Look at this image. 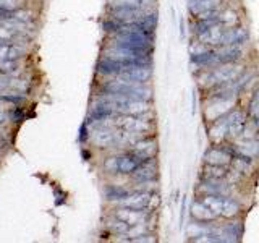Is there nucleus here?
I'll list each match as a JSON object with an SVG mask.
<instances>
[{
	"label": "nucleus",
	"instance_id": "obj_6",
	"mask_svg": "<svg viewBox=\"0 0 259 243\" xmlns=\"http://www.w3.org/2000/svg\"><path fill=\"white\" fill-rule=\"evenodd\" d=\"M93 140L97 146L105 148V146H112V144L120 143V133H115V132H112L110 128L101 125L93 132Z\"/></svg>",
	"mask_w": 259,
	"mask_h": 243
},
{
	"label": "nucleus",
	"instance_id": "obj_9",
	"mask_svg": "<svg viewBox=\"0 0 259 243\" xmlns=\"http://www.w3.org/2000/svg\"><path fill=\"white\" fill-rule=\"evenodd\" d=\"M221 0H190V10L193 15L204 16L215 12Z\"/></svg>",
	"mask_w": 259,
	"mask_h": 243
},
{
	"label": "nucleus",
	"instance_id": "obj_10",
	"mask_svg": "<svg viewBox=\"0 0 259 243\" xmlns=\"http://www.w3.org/2000/svg\"><path fill=\"white\" fill-rule=\"evenodd\" d=\"M133 174H135V180H138V182L146 183V182L154 180V178H156V162L152 160V157L144 160Z\"/></svg>",
	"mask_w": 259,
	"mask_h": 243
},
{
	"label": "nucleus",
	"instance_id": "obj_7",
	"mask_svg": "<svg viewBox=\"0 0 259 243\" xmlns=\"http://www.w3.org/2000/svg\"><path fill=\"white\" fill-rule=\"evenodd\" d=\"M248 39V32L241 28L224 29L221 37V46H240Z\"/></svg>",
	"mask_w": 259,
	"mask_h": 243
},
{
	"label": "nucleus",
	"instance_id": "obj_18",
	"mask_svg": "<svg viewBox=\"0 0 259 243\" xmlns=\"http://www.w3.org/2000/svg\"><path fill=\"white\" fill-rule=\"evenodd\" d=\"M193 216L198 217L199 222H207V221H210V219L215 217V214L202 201L194 202V205H193Z\"/></svg>",
	"mask_w": 259,
	"mask_h": 243
},
{
	"label": "nucleus",
	"instance_id": "obj_16",
	"mask_svg": "<svg viewBox=\"0 0 259 243\" xmlns=\"http://www.w3.org/2000/svg\"><path fill=\"white\" fill-rule=\"evenodd\" d=\"M138 156L143 159H151L156 152V143L148 140V141H136L135 143V151Z\"/></svg>",
	"mask_w": 259,
	"mask_h": 243
},
{
	"label": "nucleus",
	"instance_id": "obj_14",
	"mask_svg": "<svg viewBox=\"0 0 259 243\" xmlns=\"http://www.w3.org/2000/svg\"><path fill=\"white\" fill-rule=\"evenodd\" d=\"M204 159L210 166H224L230 160V151H224L221 148H212L206 152Z\"/></svg>",
	"mask_w": 259,
	"mask_h": 243
},
{
	"label": "nucleus",
	"instance_id": "obj_1",
	"mask_svg": "<svg viewBox=\"0 0 259 243\" xmlns=\"http://www.w3.org/2000/svg\"><path fill=\"white\" fill-rule=\"evenodd\" d=\"M105 91L110 94L128 97V99H138V101L151 99V89L140 86V83H128V81L123 79L110 81L109 85H105Z\"/></svg>",
	"mask_w": 259,
	"mask_h": 243
},
{
	"label": "nucleus",
	"instance_id": "obj_20",
	"mask_svg": "<svg viewBox=\"0 0 259 243\" xmlns=\"http://www.w3.org/2000/svg\"><path fill=\"white\" fill-rule=\"evenodd\" d=\"M130 191L121 188V186H115V185H110L105 188V196L110 201H123L125 198H128Z\"/></svg>",
	"mask_w": 259,
	"mask_h": 243
},
{
	"label": "nucleus",
	"instance_id": "obj_2",
	"mask_svg": "<svg viewBox=\"0 0 259 243\" xmlns=\"http://www.w3.org/2000/svg\"><path fill=\"white\" fill-rule=\"evenodd\" d=\"M144 160H148V159H143L138 156L136 152L132 151L130 154H125V156L110 157L105 162L104 167L109 174H133Z\"/></svg>",
	"mask_w": 259,
	"mask_h": 243
},
{
	"label": "nucleus",
	"instance_id": "obj_17",
	"mask_svg": "<svg viewBox=\"0 0 259 243\" xmlns=\"http://www.w3.org/2000/svg\"><path fill=\"white\" fill-rule=\"evenodd\" d=\"M238 57H240V49H237V46H224L222 51L217 52L219 63H230L237 60Z\"/></svg>",
	"mask_w": 259,
	"mask_h": 243
},
{
	"label": "nucleus",
	"instance_id": "obj_22",
	"mask_svg": "<svg viewBox=\"0 0 259 243\" xmlns=\"http://www.w3.org/2000/svg\"><path fill=\"white\" fill-rule=\"evenodd\" d=\"M24 99L23 96H4V101H10V102H21Z\"/></svg>",
	"mask_w": 259,
	"mask_h": 243
},
{
	"label": "nucleus",
	"instance_id": "obj_5",
	"mask_svg": "<svg viewBox=\"0 0 259 243\" xmlns=\"http://www.w3.org/2000/svg\"><path fill=\"white\" fill-rule=\"evenodd\" d=\"M151 65H143V67H132L121 71L118 75V79L128 81V83H146L151 78Z\"/></svg>",
	"mask_w": 259,
	"mask_h": 243
},
{
	"label": "nucleus",
	"instance_id": "obj_21",
	"mask_svg": "<svg viewBox=\"0 0 259 243\" xmlns=\"http://www.w3.org/2000/svg\"><path fill=\"white\" fill-rule=\"evenodd\" d=\"M251 113H253L254 117L259 118V91L256 93L253 102H251Z\"/></svg>",
	"mask_w": 259,
	"mask_h": 243
},
{
	"label": "nucleus",
	"instance_id": "obj_23",
	"mask_svg": "<svg viewBox=\"0 0 259 243\" xmlns=\"http://www.w3.org/2000/svg\"><path fill=\"white\" fill-rule=\"evenodd\" d=\"M185 206H186V196H185V199H183V202H182V213H180V225L183 224V214H185Z\"/></svg>",
	"mask_w": 259,
	"mask_h": 243
},
{
	"label": "nucleus",
	"instance_id": "obj_4",
	"mask_svg": "<svg viewBox=\"0 0 259 243\" xmlns=\"http://www.w3.org/2000/svg\"><path fill=\"white\" fill-rule=\"evenodd\" d=\"M115 124L120 130L133 133V135H140L148 130V124H146L144 120L138 118L136 115H130V113H123V117H120Z\"/></svg>",
	"mask_w": 259,
	"mask_h": 243
},
{
	"label": "nucleus",
	"instance_id": "obj_11",
	"mask_svg": "<svg viewBox=\"0 0 259 243\" xmlns=\"http://www.w3.org/2000/svg\"><path fill=\"white\" fill-rule=\"evenodd\" d=\"M126 67L121 62L118 60H113V59H109V57H105L102 59L99 63H97V71L101 73V75H120L121 71H125Z\"/></svg>",
	"mask_w": 259,
	"mask_h": 243
},
{
	"label": "nucleus",
	"instance_id": "obj_13",
	"mask_svg": "<svg viewBox=\"0 0 259 243\" xmlns=\"http://www.w3.org/2000/svg\"><path fill=\"white\" fill-rule=\"evenodd\" d=\"M117 217L121 219L123 222H126L128 225H138V224H143V221H144L143 211L132 209V208H123V209H120L118 213H117Z\"/></svg>",
	"mask_w": 259,
	"mask_h": 243
},
{
	"label": "nucleus",
	"instance_id": "obj_19",
	"mask_svg": "<svg viewBox=\"0 0 259 243\" xmlns=\"http://www.w3.org/2000/svg\"><path fill=\"white\" fill-rule=\"evenodd\" d=\"M135 23L141 31L148 32V34H152L154 29H156V26H157V16L156 15H146V16H141V18Z\"/></svg>",
	"mask_w": 259,
	"mask_h": 243
},
{
	"label": "nucleus",
	"instance_id": "obj_8",
	"mask_svg": "<svg viewBox=\"0 0 259 243\" xmlns=\"http://www.w3.org/2000/svg\"><path fill=\"white\" fill-rule=\"evenodd\" d=\"M151 201V193H146V191H138L133 194H128V198H125L121 201V205L125 208H132V209H138V211H143L148 208Z\"/></svg>",
	"mask_w": 259,
	"mask_h": 243
},
{
	"label": "nucleus",
	"instance_id": "obj_3",
	"mask_svg": "<svg viewBox=\"0 0 259 243\" xmlns=\"http://www.w3.org/2000/svg\"><path fill=\"white\" fill-rule=\"evenodd\" d=\"M204 205L212 211L215 216H225L230 217L238 213V205L229 199L227 196H215V194H207L201 199Z\"/></svg>",
	"mask_w": 259,
	"mask_h": 243
},
{
	"label": "nucleus",
	"instance_id": "obj_15",
	"mask_svg": "<svg viewBox=\"0 0 259 243\" xmlns=\"http://www.w3.org/2000/svg\"><path fill=\"white\" fill-rule=\"evenodd\" d=\"M24 54V49L16 47L13 44H0V62L18 60Z\"/></svg>",
	"mask_w": 259,
	"mask_h": 243
},
{
	"label": "nucleus",
	"instance_id": "obj_24",
	"mask_svg": "<svg viewBox=\"0 0 259 243\" xmlns=\"http://www.w3.org/2000/svg\"><path fill=\"white\" fill-rule=\"evenodd\" d=\"M7 117H8L7 113H5V112H2V110H0V124H4V122L7 120Z\"/></svg>",
	"mask_w": 259,
	"mask_h": 243
},
{
	"label": "nucleus",
	"instance_id": "obj_12",
	"mask_svg": "<svg viewBox=\"0 0 259 243\" xmlns=\"http://www.w3.org/2000/svg\"><path fill=\"white\" fill-rule=\"evenodd\" d=\"M238 76V70L235 67H224V68H217L215 71H212L209 75V81L217 85H225L229 81L235 79Z\"/></svg>",
	"mask_w": 259,
	"mask_h": 243
}]
</instances>
